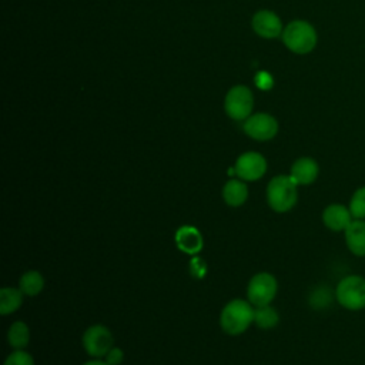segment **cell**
<instances>
[{
  "label": "cell",
  "mask_w": 365,
  "mask_h": 365,
  "mask_svg": "<svg viewBox=\"0 0 365 365\" xmlns=\"http://www.w3.org/2000/svg\"><path fill=\"white\" fill-rule=\"evenodd\" d=\"M265 198L272 211L288 212L298 201V184L291 175H275L267 184Z\"/></svg>",
  "instance_id": "6da1fadb"
},
{
  "label": "cell",
  "mask_w": 365,
  "mask_h": 365,
  "mask_svg": "<svg viewBox=\"0 0 365 365\" xmlns=\"http://www.w3.org/2000/svg\"><path fill=\"white\" fill-rule=\"evenodd\" d=\"M254 322V305L247 299H231L220 314V325L228 335H240Z\"/></svg>",
  "instance_id": "7a4b0ae2"
},
{
  "label": "cell",
  "mask_w": 365,
  "mask_h": 365,
  "mask_svg": "<svg viewBox=\"0 0 365 365\" xmlns=\"http://www.w3.org/2000/svg\"><path fill=\"white\" fill-rule=\"evenodd\" d=\"M336 302L348 311H361L365 308V278L351 274L339 279L335 288Z\"/></svg>",
  "instance_id": "3957f363"
},
{
  "label": "cell",
  "mask_w": 365,
  "mask_h": 365,
  "mask_svg": "<svg viewBox=\"0 0 365 365\" xmlns=\"http://www.w3.org/2000/svg\"><path fill=\"white\" fill-rule=\"evenodd\" d=\"M282 40L291 51L307 54L317 46V31L308 21L294 20L282 31Z\"/></svg>",
  "instance_id": "277c9868"
},
{
  "label": "cell",
  "mask_w": 365,
  "mask_h": 365,
  "mask_svg": "<svg viewBox=\"0 0 365 365\" xmlns=\"http://www.w3.org/2000/svg\"><path fill=\"white\" fill-rule=\"evenodd\" d=\"M278 291L277 279L269 272H258L251 277L247 285V299L254 307L269 305Z\"/></svg>",
  "instance_id": "5b68a950"
},
{
  "label": "cell",
  "mask_w": 365,
  "mask_h": 365,
  "mask_svg": "<svg viewBox=\"0 0 365 365\" xmlns=\"http://www.w3.org/2000/svg\"><path fill=\"white\" fill-rule=\"evenodd\" d=\"M83 346L93 358H103L114 346V336L111 331L101 324L88 327L83 334Z\"/></svg>",
  "instance_id": "8992f818"
},
{
  "label": "cell",
  "mask_w": 365,
  "mask_h": 365,
  "mask_svg": "<svg viewBox=\"0 0 365 365\" xmlns=\"http://www.w3.org/2000/svg\"><path fill=\"white\" fill-rule=\"evenodd\" d=\"M225 111L234 120H247L252 110V94L248 87L237 86L225 97Z\"/></svg>",
  "instance_id": "52a82bcc"
},
{
  "label": "cell",
  "mask_w": 365,
  "mask_h": 365,
  "mask_svg": "<svg viewBox=\"0 0 365 365\" xmlns=\"http://www.w3.org/2000/svg\"><path fill=\"white\" fill-rule=\"evenodd\" d=\"M235 174L244 181H257L267 171V161L262 154L257 151H247L241 154L235 164Z\"/></svg>",
  "instance_id": "ba28073f"
},
{
  "label": "cell",
  "mask_w": 365,
  "mask_h": 365,
  "mask_svg": "<svg viewBox=\"0 0 365 365\" xmlns=\"http://www.w3.org/2000/svg\"><path fill=\"white\" fill-rule=\"evenodd\" d=\"M244 133L258 141H267L277 135L278 133V123L277 120L265 113H258L254 115H250L244 125Z\"/></svg>",
  "instance_id": "9c48e42d"
},
{
  "label": "cell",
  "mask_w": 365,
  "mask_h": 365,
  "mask_svg": "<svg viewBox=\"0 0 365 365\" xmlns=\"http://www.w3.org/2000/svg\"><path fill=\"white\" fill-rule=\"evenodd\" d=\"M321 218H322L324 225L334 232H344L348 228V225L354 221L349 207L339 204V202L327 205L322 210Z\"/></svg>",
  "instance_id": "30bf717a"
},
{
  "label": "cell",
  "mask_w": 365,
  "mask_h": 365,
  "mask_svg": "<svg viewBox=\"0 0 365 365\" xmlns=\"http://www.w3.org/2000/svg\"><path fill=\"white\" fill-rule=\"evenodd\" d=\"M252 27L255 33L265 38H274L281 34L282 24L278 16L269 10H261L252 17Z\"/></svg>",
  "instance_id": "8fae6325"
},
{
  "label": "cell",
  "mask_w": 365,
  "mask_h": 365,
  "mask_svg": "<svg viewBox=\"0 0 365 365\" xmlns=\"http://www.w3.org/2000/svg\"><path fill=\"white\" fill-rule=\"evenodd\" d=\"M319 174L318 163L311 157H301L291 165L289 175L298 185L312 184Z\"/></svg>",
  "instance_id": "7c38bea8"
},
{
  "label": "cell",
  "mask_w": 365,
  "mask_h": 365,
  "mask_svg": "<svg viewBox=\"0 0 365 365\" xmlns=\"http://www.w3.org/2000/svg\"><path fill=\"white\" fill-rule=\"evenodd\" d=\"M345 245L355 257H365V220H354L344 231Z\"/></svg>",
  "instance_id": "4fadbf2b"
},
{
  "label": "cell",
  "mask_w": 365,
  "mask_h": 365,
  "mask_svg": "<svg viewBox=\"0 0 365 365\" xmlns=\"http://www.w3.org/2000/svg\"><path fill=\"white\" fill-rule=\"evenodd\" d=\"M175 244L178 250H181L185 254L195 255L202 250V235L200 231L191 225H182L175 232Z\"/></svg>",
  "instance_id": "5bb4252c"
},
{
  "label": "cell",
  "mask_w": 365,
  "mask_h": 365,
  "mask_svg": "<svg viewBox=\"0 0 365 365\" xmlns=\"http://www.w3.org/2000/svg\"><path fill=\"white\" fill-rule=\"evenodd\" d=\"M248 198V187L244 180L231 178L222 187V200L230 207H241Z\"/></svg>",
  "instance_id": "9a60e30c"
},
{
  "label": "cell",
  "mask_w": 365,
  "mask_h": 365,
  "mask_svg": "<svg viewBox=\"0 0 365 365\" xmlns=\"http://www.w3.org/2000/svg\"><path fill=\"white\" fill-rule=\"evenodd\" d=\"M23 292L20 288L4 287L0 289V314L9 315L17 311L23 304Z\"/></svg>",
  "instance_id": "2e32d148"
},
{
  "label": "cell",
  "mask_w": 365,
  "mask_h": 365,
  "mask_svg": "<svg viewBox=\"0 0 365 365\" xmlns=\"http://www.w3.org/2000/svg\"><path fill=\"white\" fill-rule=\"evenodd\" d=\"M19 288L27 297L38 295L44 288V277L34 269L24 272L19 279Z\"/></svg>",
  "instance_id": "e0dca14e"
},
{
  "label": "cell",
  "mask_w": 365,
  "mask_h": 365,
  "mask_svg": "<svg viewBox=\"0 0 365 365\" xmlns=\"http://www.w3.org/2000/svg\"><path fill=\"white\" fill-rule=\"evenodd\" d=\"M7 342L14 349H24L30 342V329L26 322L16 321L7 331Z\"/></svg>",
  "instance_id": "ac0fdd59"
},
{
  "label": "cell",
  "mask_w": 365,
  "mask_h": 365,
  "mask_svg": "<svg viewBox=\"0 0 365 365\" xmlns=\"http://www.w3.org/2000/svg\"><path fill=\"white\" fill-rule=\"evenodd\" d=\"M254 322L258 328L271 329L275 328L279 322V315L275 308L271 305H262L254 308Z\"/></svg>",
  "instance_id": "d6986e66"
},
{
  "label": "cell",
  "mask_w": 365,
  "mask_h": 365,
  "mask_svg": "<svg viewBox=\"0 0 365 365\" xmlns=\"http://www.w3.org/2000/svg\"><path fill=\"white\" fill-rule=\"evenodd\" d=\"M348 207L354 220H365V185H361L354 191Z\"/></svg>",
  "instance_id": "ffe728a7"
},
{
  "label": "cell",
  "mask_w": 365,
  "mask_h": 365,
  "mask_svg": "<svg viewBox=\"0 0 365 365\" xmlns=\"http://www.w3.org/2000/svg\"><path fill=\"white\" fill-rule=\"evenodd\" d=\"M331 301H332V297H331L328 287H322V285L317 287L309 295V304L315 309H322V308L328 307Z\"/></svg>",
  "instance_id": "44dd1931"
},
{
  "label": "cell",
  "mask_w": 365,
  "mask_h": 365,
  "mask_svg": "<svg viewBox=\"0 0 365 365\" xmlns=\"http://www.w3.org/2000/svg\"><path fill=\"white\" fill-rule=\"evenodd\" d=\"M3 365H34L33 356L24 349H14L4 361Z\"/></svg>",
  "instance_id": "7402d4cb"
},
{
  "label": "cell",
  "mask_w": 365,
  "mask_h": 365,
  "mask_svg": "<svg viewBox=\"0 0 365 365\" xmlns=\"http://www.w3.org/2000/svg\"><path fill=\"white\" fill-rule=\"evenodd\" d=\"M190 271H191V275L195 277V278H202L207 272V265L205 262L198 258V257H194L190 262Z\"/></svg>",
  "instance_id": "603a6c76"
},
{
  "label": "cell",
  "mask_w": 365,
  "mask_h": 365,
  "mask_svg": "<svg viewBox=\"0 0 365 365\" xmlns=\"http://www.w3.org/2000/svg\"><path fill=\"white\" fill-rule=\"evenodd\" d=\"M106 362L108 365H120L124 361V351L118 346H113L104 356Z\"/></svg>",
  "instance_id": "cb8c5ba5"
},
{
  "label": "cell",
  "mask_w": 365,
  "mask_h": 365,
  "mask_svg": "<svg viewBox=\"0 0 365 365\" xmlns=\"http://www.w3.org/2000/svg\"><path fill=\"white\" fill-rule=\"evenodd\" d=\"M255 84H257V87L261 88V90H269V88L272 87L274 81H272V77H271L268 73L259 71V73L255 76Z\"/></svg>",
  "instance_id": "d4e9b609"
},
{
  "label": "cell",
  "mask_w": 365,
  "mask_h": 365,
  "mask_svg": "<svg viewBox=\"0 0 365 365\" xmlns=\"http://www.w3.org/2000/svg\"><path fill=\"white\" fill-rule=\"evenodd\" d=\"M83 365H108L106 361H101V359H91Z\"/></svg>",
  "instance_id": "484cf974"
}]
</instances>
